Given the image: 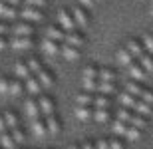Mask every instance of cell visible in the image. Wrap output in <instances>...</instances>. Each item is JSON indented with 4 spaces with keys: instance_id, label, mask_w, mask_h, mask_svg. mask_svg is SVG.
<instances>
[{
    "instance_id": "cell-1",
    "label": "cell",
    "mask_w": 153,
    "mask_h": 149,
    "mask_svg": "<svg viewBox=\"0 0 153 149\" xmlns=\"http://www.w3.org/2000/svg\"><path fill=\"white\" fill-rule=\"evenodd\" d=\"M34 38L32 36H12L10 38V48L12 50H32L34 48Z\"/></svg>"
},
{
    "instance_id": "cell-2",
    "label": "cell",
    "mask_w": 153,
    "mask_h": 149,
    "mask_svg": "<svg viewBox=\"0 0 153 149\" xmlns=\"http://www.w3.org/2000/svg\"><path fill=\"white\" fill-rule=\"evenodd\" d=\"M20 16L26 20V22H40L44 18V12L42 8H34V6H24L20 10Z\"/></svg>"
},
{
    "instance_id": "cell-3",
    "label": "cell",
    "mask_w": 153,
    "mask_h": 149,
    "mask_svg": "<svg viewBox=\"0 0 153 149\" xmlns=\"http://www.w3.org/2000/svg\"><path fill=\"white\" fill-rule=\"evenodd\" d=\"M40 109H42V115L44 117H50V115H56V103L50 96H40L38 98Z\"/></svg>"
},
{
    "instance_id": "cell-4",
    "label": "cell",
    "mask_w": 153,
    "mask_h": 149,
    "mask_svg": "<svg viewBox=\"0 0 153 149\" xmlns=\"http://www.w3.org/2000/svg\"><path fill=\"white\" fill-rule=\"evenodd\" d=\"M24 109H26V113H28V117L32 121H34V119H40V117H44V115H42V109H40L38 99H34V98H28V99H26Z\"/></svg>"
},
{
    "instance_id": "cell-5",
    "label": "cell",
    "mask_w": 153,
    "mask_h": 149,
    "mask_svg": "<svg viewBox=\"0 0 153 149\" xmlns=\"http://www.w3.org/2000/svg\"><path fill=\"white\" fill-rule=\"evenodd\" d=\"M58 22H60V26H62L66 32H72V30H76V20H74V16L70 14L68 10H60L58 12Z\"/></svg>"
},
{
    "instance_id": "cell-6",
    "label": "cell",
    "mask_w": 153,
    "mask_h": 149,
    "mask_svg": "<svg viewBox=\"0 0 153 149\" xmlns=\"http://www.w3.org/2000/svg\"><path fill=\"white\" fill-rule=\"evenodd\" d=\"M127 74L131 76V80H135V82H145L147 80V72H145V68H143L139 62H133L127 68Z\"/></svg>"
},
{
    "instance_id": "cell-7",
    "label": "cell",
    "mask_w": 153,
    "mask_h": 149,
    "mask_svg": "<svg viewBox=\"0 0 153 149\" xmlns=\"http://www.w3.org/2000/svg\"><path fill=\"white\" fill-rule=\"evenodd\" d=\"M12 34L14 36H32L34 34V26L30 22H26V20H22V22H16L14 26H12Z\"/></svg>"
},
{
    "instance_id": "cell-8",
    "label": "cell",
    "mask_w": 153,
    "mask_h": 149,
    "mask_svg": "<svg viewBox=\"0 0 153 149\" xmlns=\"http://www.w3.org/2000/svg\"><path fill=\"white\" fill-rule=\"evenodd\" d=\"M64 44H70V46H76V48H82L85 44V36L78 30H72V32H66V42Z\"/></svg>"
},
{
    "instance_id": "cell-9",
    "label": "cell",
    "mask_w": 153,
    "mask_h": 149,
    "mask_svg": "<svg viewBox=\"0 0 153 149\" xmlns=\"http://www.w3.org/2000/svg\"><path fill=\"white\" fill-rule=\"evenodd\" d=\"M40 80V84H42V87H46V90H50V87H54V84H56V78H54V74H52L48 68H42L40 70V74L36 76Z\"/></svg>"
},
{
    "instance_id": "cell-10",
    "label": "cell",
    "mask_w": 153,
    "mask_h": 149,
    "mask_svg": "<svg viewBox=\"0 0 153 149\" xmlns=\"http://www.w3.org/2000/svg\"><path fill=\"white\" fill-rule=\"evenodd\" d=\"M24 87H26V92L30 93V96H40L42 93V84H40V80L36 78V76H30L28 80L24 82Z\"/></svg>"
},
{
    "instance_id": "cell-11",
    "label": "cell",
    "mask_w": 153,
    "mask_h": 149,
    "mask_svg": "<svg viewBox=\"0 0 153 149\" xmlns=\"http://www.w3.org/2000/svg\"><path fill=\"white\" fill-rule=\"evenodd\" d=\"M125 48L133 54V58H135V60H139V58L145 54V46H143V42L141 40H135V38H131V40L127 42V46H125Z\"/></svg>"
},
{
    "instance_id": "cell-12",
    "label": "cell",
    "mask_w": 153,
    "mask_h": 149,
    "mask_svg": "<svg viewBox=\"0 0 153 149\" xmlns=\"http://www.w3.org/2000/svg\"><path fill=\"white\" fill-rule=\"evenodd\" d=\"M72 16H74L76 24H78L79 28H85V26H88V22H90V18H88V12H85L84 6H76L74 12H72Z\"/></svg>"
},
{
    "instance_id": "cell-13",
    "label": "cell",
    "mask_w": 153,
    "mask_h": 149,
    "mask_svg": "<svg viewBox=\"0 0 153 149\" xmlns=\"http://www.w3.org/2000/svg\"><path fill=\"white\" fill-rule=\"evenodd\" d=\"M46 38H50L54 42H66V32H64V28H58V26H48Z\"/></svg>"
},
{
    "instance_id": "cell-14",
    "label": "cell",
    "mask_w": 153,
    "mask_h": 149,
    "mask_svg": "<svg viewBox=\"0 0 153 149\" xmlns=\"http://www.w3.org/2000/svg\"><path fill=\"white\" fill-rule=\"evenodd\" d=\"M137 99L139 98H135V96H131V93H127V92H121L117 96V102L121 103V107H127V109H135Z\"/></svg>"
},
{
    "instance_id": "cell-15",
    "label": "cell",
    "mask_w": 153,
    "mask_h": 149,
    "mask_svg": "<svg viewBox=\"0 0 153 149\" xmlns=\"http://www.w3.org/2000/svg\"><path fill=\"white\" fill-rule=\"evenodd\" d=\"M94 102H96V93L90 92H82L76 96V105H85V107H94Z\"/></svg>"
},
{
    "instance_id": "cell-16",
    "label": "cell",
    "mask_w": 153,
    "mask_h": 149,
    "mask_svg": "<svg viewBox=\"0 0 153 149\" xmlns=\"http://www.w3.org/2000/svg\"><path fill=\"white\" fill-rule=\"evenodd\" d=\"M42 50H44L48 56H56V54H60L62 46H60V42H54V40H50V38H44V42H42Z\"/></svg>"
},
{
    "instance_id": "cell-17",
    "label": "cell",
    "mask_w": 153,
    "mask_h": 149,
    "mask_svg": "<svg viewBox=\"0 0 153 149\" xmlns=\"http://www.w3.org/2000/svg\"><path fill=\"white\" fill-rule=\"evenodd\" d=\"M46 125H48V133L50 135H58L60 129H62V121L58 115H50V117H46Z\"/></svg>"
},
{
    "instance_id": "cell-18",
    "label": "cell",
    "mask_w": 153,
    "mask_h": 149,
    "mask_svg": "<svg viewBox=\"0 0 153 149\" xmlns=\"http://www.w3.org/2000/svg\"><path fill=\"white\" fill-rule=\"evenodd\" d=\"M60 54H62L66 60H70V62H74V60H78L79 58V48L76 46H70V44H64L62 50H60Z\"/></svg>"
},
{
    "instance_id": "cell-19",
    "label": "cell",
    "mask_w": 153,
    "mask_h": 149,
    "mask_svg": "<svg viewBox=\"0 0 153 149\" xmlns=\"http://www.w3.org/2000/svg\"><path fill=\"white\" fill-rule=\"evenodd\" d=\"M76 117H78L79 121H90V119H94V107L76 105Z\"/></svg>"
},
{
    "instance_id": "cell-20",
    "label": "cell",
    "mask_w": 153,
    "mask_h": 149,
    "mask_svg": "<svg viewBox=\"0 0 153 149\" xmlns=\"http://www.w3.org/2000/svg\"><path fill=\"white\" fill-rule=\"evenodd\" d=\"M143 90H145V86H141V82L131 80V82H127V84H125V92L131 93V96H135V98H141Z\"/></svg>"
},
{
    "instance_id": "cell-21",
    "label": "cell",
    "mask_w": 153,
    "mask_h": 149,
    "mask_svg": "<svg viewBox=\"0 0 153 149\" xmlns=\"http://www.w3.org/2000/svg\"><path fill=\"white\" fill-rule=\"evenodd\" d=\"M117 60H119V64L121 66H125V68H129L131 64L135 62V58H133V54H131L127 48H121V50L117 52Z\"/></svg>"
},
{
    "instance_id": "cell-22",
    "label": "cell",
    "mask_w": 153,
    "mask_h": 149,
    "mask_svg": "<svg viewBox=\"0 0 153 149\" xmlns=\"http://www.w3.org/2000/svg\"><path fill=\"white\" fill-rule=\"evenodd\" d=\"M32 133L42 137L48 133V125H46V117H40V119H34L32 121Z\"/></svg>"
},
{
    "instance_id": "cell-23",
    "label": "cell",
    "mask_w": 153,
    "mask_h": 149,
    "mask_svg": "<svg viewBox=\"0 0 153 149\" xmlns=\"http://www.w3.org/2000/svg\"><path fill=\"white\" fill-rule=\"evenodd\" d=\"M14 74H16V78H22V80H28L30 76H32V74H30L28 64H26V62H22V60L14 64Z\"/></svg>"
},
{
    "instance_id": "cell-24",
    "label": "cell",
    "mask_w": 153,
    "mask_h": 149,
    "mask_svg": "<svg viewBox=\"0 0 153 149\" xmlns=\"http://www.w3.org/2000/svg\"><path fill=\"white\" fill-rule=\"evenodd\" d=\"M82 80H100V68H97L96 64L85 66L84 72H82Z\"/></svg>"
},
{
    "instance_id": "cell-25",
    "label": "cell",
    "mask_w": 153,
    "mask_h": 149,
    "mask_svg": "<svg viewBox=\"0 0 153 149\" xmlns=\"http://www.w3.org/2000/svg\"><path fill=\"white\" fill-rule=\"evenodd\" d=\"M4 121H6V127H8V131H10V129H16V127H20V119H18V115L14 113V111H10V109H8V111H4Z\"/></svg>"
},
{
    "instance_id": "cell-26",
    "label": "cell",
    "mask_w": 153,
    "mask_h": 149,
    "mask_svg": "<svg viewBox=\"0 0 153 149\" xmlns=\"http://www.w3.org/2000/svg\"><path fill=\"white\" fill-rule=\"evenodd\" d=\"M0 147H2V149H16V147H18L10 131L0 133Z\"/></svg>"
},
{
    "instance_id": "cell-27",
    "label": "cell",
    "mask_w": 153,
    "mask_h": 149,
    "mask_svg": "<svg viewBox=\"0 0 153 149\" xmlns=\"http://www.w3.org/2000/svg\"><path fill=\"white\" fill-rule=\"evenodd\" d=\"M20 12L16 10V6H10L6 2H0V18H16Z\"/></svg>"
},
{
    "instance_id": "cell-28",
    "label": "cell",
    "mask_w": 153,
    "mask_h": 149,
    "mask_svg": "<svg viewBox=\"0 0 153 149\" xmlns=\"http://www.w3.org/2000/svg\"><path fill=\"white\" fill-rule=\"evenodd\" d=\"M117 80V74H115V70L114 68H100V82H114Z\"/></svg>"
},
{
    "instance_id": "cell-29",
    "label": "cell",
    "mask_w": 153,
    "mask_h": 149,
    "mask_svg": "<svg viewBox=\"0 0 153 149\" xmlns=\"http://www.w3.org/2000/svg\"><path fill=\"white\" fill-rule=\"evenodd\" d=\"M135 113H139V115H143V117H149V115L153 113V105H149V103H145L143 99H137V105H135V109H133Z\"/></svg>"
},
{
    "instance_id": "cell-30",
    "label": "cell",
    "mask_w": 153,
    "mask_h": 149,
    "mask_svg": "<svg viewBox=\"0 0 153 149\" xmlns=\"http://www.w3.org/2000/svg\"><path fill=\"white\" fill-rule=\"evenodd\" d=\"M94 107H96V109H109V107H111V98H109V96L97 93L96 102H94Z\"/></svg>"
},
{
    "instance_id": "cell-31",
    "label": "cell",
    "mask_w": 153,
    "mask_h": 149,
    "mask_svg": "<svg viewBox=\"0 0 153 149\" xmlns=\"http://www.w3.org/2000/svg\"><path fill=\"white\" fill-rule=\"evenodd\" d=\"M129 125H133V127H137V129H141V131H143V129L149 125V117H143V115H139V113H133Z\"/></svg>"
},
{
    "instance_id": "cell-32",
    "label": "cell",
    "mask_w": 153,
    "mask_h": 149,
    "mask_svg": "<svg viewBox=\"0 0 153 149\" xmlns=\"http://www.w3.org/2000/svg\"><path fill=\"white\" fill-rule=\"evenodd\" d=\"M115 84L114 82H100V86H97V93H102V96H111L115 93Z\"/></svg>"
},
{
    "instance_id": "cell-33",
    "label": "cell",
    "mask_w": 153,
    "mask_h": 149,
    "mask_svg": "<svg viewBox=\"0 0 153 149\" xmlns=\"http://www.w3.org/2000/svg\"><path fill=\"white\" fill-rule=\"evenodd\" d=\"M24 90H26V87H24V84H22V82H18L16 78H14V80H10V92H8V96L18 98V96H22Z\"/></svg>"
},
{
    "instance_id": "cell-34",
    "label": "cell",
    "mask_w": 153,
    "mask_h": 149,
    "mask_svg": "<svg viewBox=\"0 0 153 149\" xmlns=\"http://www.w3.org/2000/svg\"><path fill=\"white\" fill-rule=\"evenodd\" d=\"M26 64H28V68H30V74H32V76H38V74H40V70L44 68V66H42V62H40V60H38L36 56L28 58V60H26Z\"/></svg>"
},
{
    "instance_id": "cell-35",
    "label": "cell",
    "mask_w": 153,
    "mask_h": 149,
    "mask_svg": "<svg viewBox=\"0 0 153 149\" xmlns=\"http://www.w3.org/2000/svg\"><path fill=\"white\" fill-rule=\"evenodd\" d=\"M111 127H114V133H115V135H119V137H125V133H127V127H129V123H125V121H119V119H114Z\"/></svg>"
},
{
    "instance_id": "cell-36",
    "label": "cell",
    "mask_w": 153,
    "mask_h": 149,
    "mask_svg": "<svg viewBox=\"0 0 153 149\" xmlns=\"http://www.w3.org/2000/svg\"><path fill=\"white\" fill-rule=\"evenodd\" d=\"M133 109H127V107H119L117 109V113H115V119H119V121H125V123H129L131 121V117H133Z\"/></svg>"
},
{
    "instance_id": "cell-37",
    "label": "cell",
    "mask_w": 153,
    "mask_h": 149,
    "mask_svg": "<svg viewBox=\"0 0 153 149\" xmlns=\"http://www.w3.org/2000/svg\"><path fill=\"white\" fill-rule=\"evenodd\" d=\"M137 62L145 68V72H147V74H153V56H151V54H147V52H145V54H143Z\"/></svg>"
},
{
    "instance_id": "cell-38",
    "label": "cell",
    "mask_w": 153,
    "mask_h": 149,
    "mask_svg": "<svg viewBox=\"0 0 153 149\" xmlns=\"http://www.w3.org/2000/svg\"><path fill=\"white\" fill-rule=\"evenodd\" d=\"M109 117H111V111L109 109H96L94 107V119L96 121L105 123V121H109Z\"/></svg>"
},
{
    "instance_id": "cell-39",
    "label": "cell",
    "mask_w": 153,
    "mask_h": 149,
    "mask_svg": "<svg viewBox=\"0 0 153 149\" xmlns=\"http://www.w3.org/2000/svg\"><path fill=\"white\" fill-rule=\"evenodd\" d=\"M10 133H12V137H14V141H16V145L20 147V145L26 141V133H24V129L22 127H16V129H10Z\"/></svg>"
},
{
    "instance_id": "cell-40",
    "label": "cell",
    "mask_w": 153,
    "mask_h": 149,
    "mask_svg": "<svg viewBox=\"0 0 153 149\" xmlns=\"http://www.w3.org/2000/svg\"><path fill=\"white\" fill-rule=\"evenodd\" d=\"M141 135H143L141 129H137V127L129 125V127H127V133H125V139H129V141H137Z\"/></svg>"
},
{
    "instance_id": "cell-41",
    "label": "cell",
    "mask_w": 153,
    "mask_h": 149,
    "mask_svg": "<svg viewBox=\"0 0 153 149\" xmlns=\"http://www.w3.org/2000/svg\"><path fill=\"white\" fill-rule=\"evenodd\" d=\"M84 84V90L90 93H96L97 92V86H100V80H82Z\"/></svg>"
},
{
    "instance_id": "cell-42",
    "label": "cell",
    "mask_w": 153,
    "mask_h": 149,
    "mask_svg": "<svg viewBox=\"0 0 153 149\" xmlns=\"http://www.w3.org/2000/svg\"><path fill=\"white\" fill-rule=\"evenodd\" d=\"M10 92V78H0V96H8Z\"/></svg>"
},
{
    "instance_id": "cell-43",
    "label": "cell",
    "mask_w": 153,
    "mask_h": 149,
    "mask_svg": "<svg viewBox=\"0 0 153 149\" xmlns=\"http://www.w3.org/2000/svg\"><path fill=\"white\" fill-rule=\"evenodd\" d=\"M141 42H143V46H145V50H147V54L153 56V34H145Z\"/></svg>"
},
{
    "instance_id": "cell-44",
    "label": "cell",
    "mask_w": 153,
    "mask_h": 149,
    "mask_svg": "<svg viewBox=\"0 0 153 149\" xmlns=\"http://www.w3.org/2000/svg\"><path fill=\"white\" fill-rule=\"evenodd\" d=\"M139 99H143L145 103H149V105H153V90H149V87H145L143 90V93H141V98Z\"/></svg>"
},
{
    "instance_id": "cell-45",
    "label": "cell",
    "mask_w": 153,
    "mask_h": 149,
    "mask_svg": "<svg viewBox=\"0 0 153 149\" xmlns=\"http://www.w3.org/2000/svg\"><path fill=\"white\" fill-rule=\"evenodd\" d=\"M48 0H24V6H34V8H44Z\"/></svg>"
},
{
    "instance_id": "cell-46",
    "label": "cell",
    "mask_w": 153,
    "mask_h": 149,
    "mask_svg": "<svg viewBox=\"0 0 153 149\" xmlns=\"http://www.w3.org/2000/svg\"><path fill=\"white\" fill-rule=\"evenodd\" d=\"M109 149H125V145L119 137H111L109 139Z\"/></svg>"
},
{
    "instance_id": "cell-47",
    "label": "cell",
    "mask_w": 153,
    "mask_h": 149,
    "mask_svg": "<svg viewBox=\"0 0 153 149\" xmlns=\"http://www.w3.org/2000/svg\"><path fill=\"white\" fill-rule=\"evenodd\" d=\"M8 32H12V26H8L4 20H0V36H6Z\"/></svg>"
},
{
    "instance_id": "cell-48",
    "label": "cell",
    "mask_w": 153,
    "mask_h": 149,
    "mask_svg": "<svg viewBox=\"0 0 153 149\" xmlns=\"http://www.w3.org/2000/svg\"><path fill=\"white\" fill-rule=\"evenodd\" d=\"M96 149H109V139H97Z\"/></svg>"
},
{
    "instance_id": "cell-49",
    "label": "cell",
    "mask_w": 153,
    "mask_h": 149,
    "mask_svg": "<svg viewBox=\"0 0 153 149\" xmlns=\"http://www.w3.org/2000/svg\"><path fill=\"white\" fill-rule=\"evenodd\" d=\"M6 48H10V40L6 36H0V50H6Z\"/></svg>"
},
{
    "instance_id": "cell-50",
    "label": "cell",
    "mask_w": 153,
    "mask_h": 149,
    "mask_svg": "<svg viewBox=\"0 0 153 149\" xmlns=\"http://www.w3.org/2000/svg\"><path fill=\"white\" fill-rule=\"evenodd\" d=\"M82 149H96V143L94 141H90V139H85V141H82Z\"/></svg>"
},
{
    "instance_id": "cell-51",
    "label": "cell",
    "mask_w": 153,
    "mask_h": 149,
    "mask_svg": "<svg viewBox=\"0 0 153 149\" xmlns=\"http://www.w3.org/2000/svg\"><path fill=\"white\" fill-rule=\"evenodd\" d=\"M8 131V127H6V121H4V115L0 113V133H4Z\"/></svg>"
},
{
    "instance_id": "cell-52",
    "label": "cell",
    "mask_w": 153,
    "mask_h": 149,
    "mask_svg": "<svg viewBox=\"0 0 153 149\" xmlns=\"http://www.w3.org/2000/svg\"><path fill=\"white\" fill-rule=\"evenodd\" d=\"M0 2H6L10 6H18V4H24V0H0Z\"/></svg>"
},
{
    "instance_id": "cell-53",
    "label": "cell",
    "mask_w": 153,
    "mask_h": 149,
    "mask_svg": "<svg viewBox=\"0 0 153 149\" xmlns=\"http://www.w3.org/2000/svg\"><path fill=\"white\" fill-rule=\"evenodd\" d=\"M79 4L84 6V8H88V6H91V4H94V0H79Z\"/></svg>"
},
{
    "instance_id": "cell-54",
    "label": "cell",
    "mask_w": 153,
    "mask_h": 149,
    "mask_svg": "<svg viewBox=\"0 0 153 149\" xmlns=\"http://www.w3.org/2000/svg\"><path fill=\"white\" fill-rule=\"evenodd\" d=\"M70 149H82V145H79V143H74V145H70Z\"/></svg>"
},
{
    "instance_id": "cell-55",
    "label": "cell",
    "mask_w": 153,
    "mask_h": 149,
    "mask_svg": "<svg viewBox=\"0 0 153 149\" xmlns=\"http://www.w3.org/2000/svg\"><path fill=\"white\" fill-rule=\"evenodd\" d=\"M151 16H153V6H151Z\"/></svg>"
},
{
    "instance_id": "cell-56",
    "label": "cell",
    "mask_w": 153,
    "mask_h": 149,
    "mask_svg": "<svg viewBox=\"0 0 153 149\" xmlns=\"http://www.w3.org/2000/svg\"><path fill=\"white\" fill-rule=\"evenodd\" d=\"M151 6H153V0H151Z\"/></svg>"
},
{
    "instance_id": "cell-57",
    "label": "cell",
    "mask_w": 153,
    "mask_h": 149,
    "mask_svg": "<svg viewBox=\"0 0 153 149\" xmlns=\"http://www.w3.org/2000/svg\"><path fill=\"white\" fill-rule=\"evenodd\" d=\"M16 149H20V147H16Z\"/></svg>"
},
{
    "instance_id": "cell-58",
    "label": "cell",
    "mask_w": 153,
    "mask_h": 149,
    "mask_svg": "<svg viewBox=\"0 0 153 149\" xmlns=\"http://www.w3.org/2000/svg\"><path fill=\"white\" fill-rule=\"evenodd\" d=\"M0 149H2V147H0Z\"/></svg>"
}]
</instances>
